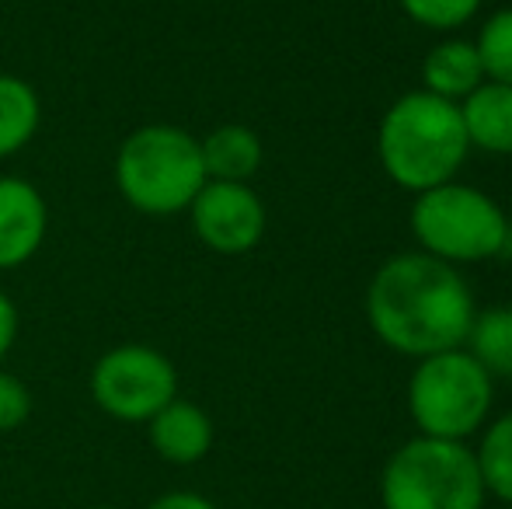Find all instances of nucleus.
Segmentation results:
<instances>
[{
    "label": "nucleus",
    "mask_w": 512,
    "mask_h": 509,
    "mask_svg": "<svg viewBox=\"0 0 512 509\" xmlns=\"http://www.w3.org/2000/svg\"><path fill=\"white\" fill-rule=\"evenodd\" d=\"M366 318L384 346L425 360L446 349H464L474 300L450 262L408 252L380 265L370 279Z\"/></svg>",
    "instance_id": "f257e3e1"
},
{
    "label": "nucleus",
    "mask_w": 512,
    "mask_h": 509,
    "mask_svg": "<svg viewBox=\"0 0 512 509\" xmlns=\"http://www.w3.org/2000/svg\"><path fill=\"white\" fill-rule=\"evenodd\" d=\"M377 150L384 171L401 189L429 192L453 182L471 140L460 119V105L422 88L408 91L387 109Z\"/></svg>",
    "instance_id": "f03ea898"
},
{
    "label": "nucleus",
    "mask_w": 512,
    "mask_h": 509,
    "mask_svg": "<svg viewBox=\"0 0 512 509\" xmlns=\"http://www.w3.org/2000/svg\"><path fill=\"white\" fill-rule=\"evenodd\" d=\"M115 185L143 217L189 213L192 199L206 185L199 136L171 123L133 129L115 154Z\"/></svg>",
    "instance_id": "7ed1b4c3"
},
{
    "label": "nucleus",
    "mask_w": 512,
    "mask_h": 509,
    "mask_svg": "<svg viewBox=\"0 0 512 509\" xmlns=\"http://www.w3.org/2000/svg\"><path fill=\"white\" fill-rule=\"evenodd\" d=\"M384 509H481L485 482L478 457L457 440H408L380 478Z\"/></svg>",
    "instance_id": "20e7f679"
},
{
    "label": "nucleus",
    "mask_w": 512,
    "mask_h": 509,
    "mask_svg": "<svg viewBox=\"0 0 512 509\" xmlns=\"http://www.w3.org/2000/svg\"><path fill=\"white\" fill-rule=\"evenodd\" d=\"M411 231L425 255L439 262H485L509 241V220L492 196L474 185L446 182L418 192L411 206Z\"/></svg>",
    "instance_id": "39448f33"
},
{
    "label": "nucleus",
    "mask_w": 512,
    "mask_h": 509,
    "mask_svg": "<svg viewBox=\"0 0 512 509\" xmlns=\"http://www.w3.org/2000/svg\"><path fill=\"white\" fill-rule=\"evenodd\" d=\"M492 377L467 349L418 360L408 384V408L422 436L464 443L474 429L485 426L492 412Z\"/></svg>",
    "instance_id": "423d86ee"
},
{
    "label": "nucleus",
    "mask_w": 512,
    "mask_h": 509,
    "mask_svg": "<svg viewBox=\"0 0 512 509\" xmlns=\"http://www.w3.org/2000/svg\"><path fill=\"white\" fill-rule=\"evenodd\" d=\"M91 398L119 422H150L178 398V370L161 349L126 342L108 349L91 370Z\"/></svg>",
    "instance_id": "0eeeda50"
},
{
    "label": "nucleus",
    "mask_w": 512,
    "mask_h": 509,
    "mask_svg": "<svg viewBox=\"0 0 512 509\" xmlns=\"http://www.w3.org/2000/svg\"><path fill=\"white\" fill-rule=\"evenodd\" d=\"M196 238L216 255H244L265 238V203L248 182H206L189 206Z\"/></svg>",
    "instance_id": "6e6552de"
},
{
    "label": "nucleus",
    "mask_w": 512,
    "mask_h": 509,
    "mask_svg": "<svg viewBox=\"0 0 512 509\" xmlns=\"http://www.w3.org/2000/svg\"><path fill=\"white\" fill-rule=\"evenodd\" d=\"M49 231V206L28 178L0 175V272L39 255Z\"/></svg>",
    "instance_id": "1a4fd4ad"
},
{
    "label": "nucleus",
    "mask_w": 512,
    "mask_h": 509,
    "mask_svg": "<svg viewBox=\"0 0 512 509\" xmlns=\"http://www.w3.org/2000/svg\"><path fill=\"white\" fill-rule=\"evenodd\" d=\"M150 426V447L168 464H199L213 447V422L199 405L192 401H168Z\"/></svg>",
    "instance_id": "9d476101"
},
{
    "label": "nucleus",
    "mask_w": 512,
    "mask_h": 509,
    "mask_svg": "<svg viewBox=\"0 0 512 509\" xmlns=\"http://www.w3.org/2000/svg\"><path fill=\"white\" fill-rule=\"evenodd\" d=\"M471 147L488 154H512V88L499 81H485L460 102Z\"/></svg>",
    "instance_id": "9b49d317"
},
{
    "label": "nucleus",
    "mask_w": 512,
    "mask_h": 509,
    "mask_svg": "<svg viewBox=\"0 0 512 509\" xmlns=\"http://www.w3.org/2000/svg\"><path fill=\"white\" fill-rule=\"evenodd\" d=\"M422 81H425V91L460 105L474 88H481L488 77H485V67H481L478 46L467 39H450L429 49V56H425V63H422Z\"/></svg>",
    "instance_id": "f8f14e48"
},
{
    "label": "nucleus",
    "mask_w": 512,
    "mask_h": 509,
    "mask_svg": "<svg viewBox=\"0 0 512 509\" xmlns=\"http://www.w3.org/2000/svg\"><path fill=\"white\" fill-rule=\"evenodd\" d=\"M206 182H248L262 168V140L241 123L216 126L199 140Z\"/></svg>",
    "instance_id": "ddd939ff"
},
{
    "label": "nucleus",
    "mask_w": 512,
    "mask_h": 509,
    "mask_svg": "<svg viewBox=\"0 0 512 509\" xmlns=\"http://www.w3.org/2000/svg\"><path fill=\"white\" fill-rule=\"evenodd\" d=\"M42 123V102L18 74H0V161L14 157L35 140Z\"/></svg>",
    "instance_id": "4468645a"
},
{
    "label": "nucleus",
    "mask_w": 512,
    "mask_h": 509,
    "mask_svg": "<svg viewBox=\"0 0 512 509\" xmlns=\"http://www.w3.org/2000/svg\"><path fill=\"white\" fill-rule=\"evenodd\" d=\"M464 346L485 367L492 381L495 377H512V307L474 314Z\"/></svg>",
    "instance_id": "2eb2a0df"
},
{
    "label": "nucleus",
    "mask_w": 512,
    "mask_h": 509,
    "mask_svg": "<svg viewBox=\"0 0 512 509\" xmlns=\"http://www.w3.org/2000/svg\"><path fill=\"white\" fill-rule=\"evenodd\" d=\"M474 457H478L485 492L506 499L512 506V412L492 422V429L485 433V440H481Z\"/></svg>",
    "instance_id": "dca6fc26"
},
{
    "label": "nucleus",
    "mask_w": 512,
    "mask_h": 509,
    "mask_svg": "<svg viewBox=\"0 0 512 509\" xmlns=\"http://www.w3.org/2000/svg\"><path fill=\"white\" fill-rule=\"evenodd\" d=\"M478 56L488 81H499L512 88V7H502L488 18V25L478 35Z\"/></svg>",
    "instance_id": "f3484780"
},
{
    "label": "nucleus",
    "mask_w": 512,
    "mask_h": 509,
    "mask_svg": "<svg viewBox=\"0 0 512 509\" xmlns=\"http://www.w3.org/2000/svg\"><path fill=\"white\" fill-rule=\"evenodd\" d=\"M398 4L418 25L436 28V32H453L478 14L481 0H398Z\"/></svg>",
    "instance_id": "a211bd4d"
},
{
    "label": "nucleus",
    "mask_w": 512,
    "mask_h": 509,
    "mask_svg": "<svg viewBox=\"0 0 512 509\" xmlns=\"http://www.w3.org/2000/svg\"><path fill=\"white\" fill-rule=\"evenodd\" d=\"M28 415H32V391L21 377L0 370V433H11V429L25 426Z\"/></svg>",
    "instance_id": "6ab92c4d"
},
{
    "label": "nucleus",
    "mask_w": 512,
    "mask_h": 509,
    "mask_svg": "<svg viewBox=\"0 0 512 509\" xmlns=\"http://www.w3.org/2000/svg\"><path fill=\"white\" fill-rule=\"evenodd\" d=\"M18 328H21L18 307H14V300L0 290V363H4V356L11 353L14 339H18Z\"/></svg>",
    "instance_id": "aec40b11"
},
{
    "label": "nucleus",
    "mask_w": 512,
    "mask_h": 509,
    "mask_svg": "<svg viewBox=\"0 0 512 509\" xmlns=\"http://www.w3.org/2000/svg\"><path fill=\"white\" fill-rule=\"evenodd\" d=\"M147 509H216L206 496L199 492H168V496L154 499Z\"/></svg>",
    "instance_id": "412c9836"
},
{
    "label": "nucleus",
    "mask_w": 512,
    "mask_h": 509,
    "mask_svg": "<svg viewBox=\"0 0 512 509\" xmlns=\"http://www.w3.org/2000/svg\"><path fill=\"white\" fill-rule=\"evenodd\" d=\"M98 509H115V506H98Z\"/></svg>",
    "instance_id": "4be33fe9"
},
{
    "label": "nucleus",
    "mask_w": 512,
    "mask_h": 509,
    "mask_svg": "<svg viewBox=\"0 0 512 509\" xmlns=\"http://www.w3.org/2000/svg\"><path fill=\"white\" fill-rule=\"evenodd\" d=\"M509 509H512V506H509Z\"/></svg>",
    "instance_id": "5701e85b"
}]
</instances>
